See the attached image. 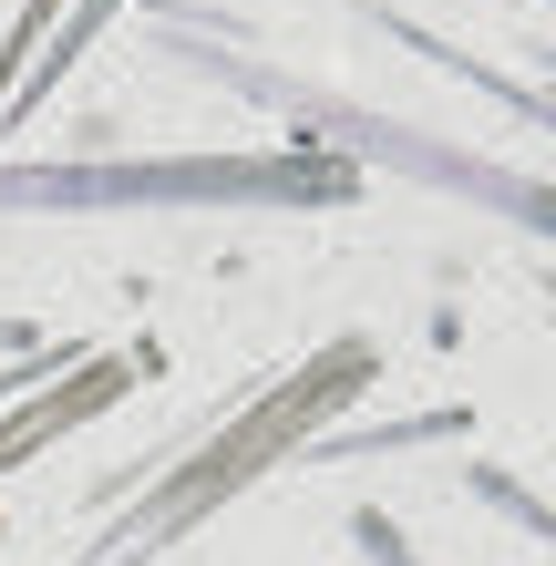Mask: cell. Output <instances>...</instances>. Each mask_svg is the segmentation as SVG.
Masks as SVG:
<instances>
[{
    "mask_svg": "<svg viewBox=\"0 0 556 566\" xmlns=\"http://www.w3.org/2000/svg\"><path fill=\"white\" fill-rule=\"evenodd\" d=\"M319 207V196H350L340 165H124V176H93V165H42V176H0V217L11 207Z\"/></svg>",
    "mask_w": 556,
    "mask_h": 566,
    "instance_id": "obj_2",
    "label": "cell"
},
{
    "mask_svg": "<svg viewBox=\"0 0 556 566\" xmlns=\"http://www.w3.org/2000/svg\"><path fill=\"white\" fill-rule=\"evenodd\" d=\"M135 371H145V360H93V371H83V381H62L52 402H31L21 422H0V463H21L31 443H52V432L73 422V412H104V402H124V391H135Z\"/></svg>",
    "mask_w": 556,
    "mask_h": 566,
    "instance_id": "obj_3",
    "label": "cell"
},
{
    "mask_svg": "<svg viewBox=\"0 0 556 566\" xmlns=\"http://www.w3.org/2000/svg\"><path fill=\"white\" fill-rule=\"evenodd\" d=\"M361 381H371V340H331L300 381H279L269 402H248V412L227 422L207 453H196V463H176V474H166V484H155L145 505L104 536V556H83V566H145L155 546H176L186 525H207L238 484H258V474H269V463H289V453H310L319 412H331V402H350Z\"/></svg>",
    "mask_w": 556,
    "mask_h": 566,
    "instance_id": "obj_1",
    "label": "cell"
},
{
    "mask_svg": "<svg viewBox=\"0 0 556 566\" xmlns=\"http://www.w3.org/2000/svg\"><path fill=\"white\" fill-rule=\"evenodd\" d=\"M31 31H42V11H31V21L11 31V42H0V104H11V73H21V52H31Z\"/></svg>",
    "mask_w": 556,
    "mask_h": 566,
    "instance_id": "obj_4",
    "label": "cell"
}]
</instances>
